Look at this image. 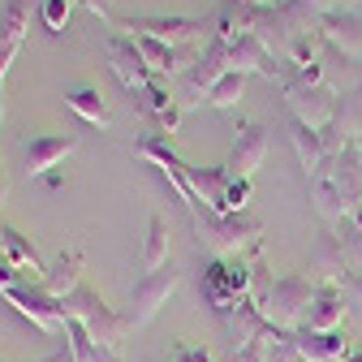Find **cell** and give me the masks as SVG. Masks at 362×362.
I'll return each instance as SVG.
<instances>
[{"instance_id": "5b68a950", "label": "cell", "mask_w": 362, "mask_h": 362, "mask_svg": "<svg viewBox=\"0 0 362 362\" xmlns=\"http://www.w3.org/2000/svg\"><path fill=\"white\" fill-rule=\"evenodd\" d=\"M117 30L125 35H151L160 43H173V48H181V43H194L203 39V30H211V22L203 18H186V13H143V18H112Z\"/></svg>"}, {"instance_id": "e0dca14e", "label": "cell", "mask_w": 362, "mask_h": 362, "mask_svg": "<svg viewBox=\"0 0 362 362\" xmlns=\"http://www.w3.org/2000/svg\"><path fill=\"white\" fill-rule=\"evenodd\" d=\"M289 341H293L298 362H341L349 354V341H345L341 328H332V332H293Z\"/></svg>"}, {"instance_id": "f546056e", "label": "cell", "mask_w": 362, "mask_h": 362, "mask_svg": "<svg viewBox=\"0 0 362 362\" xmlns=\"http://www.w3.org/2000/svg\"><path fill=\"white\" fill-rule=\"evenodd\" d=\"M39 362H74V358H69V349H57V354H48V358H39Z\"/></svg>"}, {"instance_id": "8992f818", "label": "cell", "mask_w": 362, "mask_h": 362, "mask_svg": "<svg viewBox=\"0 0 362 362\" xmlns=\"http://www.w3.org/2000/svg\"><path fill=\"white\" fill-rule=\"evenodd\" d=\"M224 74H229V43L211 39L207 48L199 52V61L190 65V74H186V86H181V95H177L181 112L203 108V104H207V95H211V86H216Z\"/></svg>"}, {"instance_id": "603a6c76", "label": "cell", "mask_w": 362, "mask_h": 362, "mask_svg": "<svg viewBox=\"0 0 362 362\" xmlns=\"http://www.w3.org/2000/svg\"><path fill=\"white\" fill-rule=\"evenodd\" d=\"M168 263V220L156 211L147 220V242H143V272H160Z\"/></svg>"}, {"instance_id": "4fadbf2b", "label": "cell", "mask_w": 362, "mask_h": 362, "mask_svg": "<svg viewBox=\"0 0 362 362\" xmlns=\"http://www.w3.org/2000/svg\"><path fill=\"white\" fill-rule=\"evenodd\" d=\"M78 151L74 134H39V139L26 143V173L30 177H48L57 164H65V156Z\"/></svg>"}, {"instance_id": "1f68e13d", "label": "cell", "mask_w": 362, "mask_h": 362, "mask_svg": "<svg viewBox=\"0 0 362 362\" xmlns=\"http://www.w3.org/2000/svg\"><path fill=\"white\" fill-rule=\"evenodd\" d=\"M224 5H259V0H224Z\"/></svg>"}, {"instance_id": "83f0119b", "label": "cell", "mask_w": 362, "mask_h": 362, "mask_svg": "<svg viewBox=\"0 0 362 362\" xmlns=\"http://www.w3.org/2000/svg\"><path fill=\"white\" fill-rule=\"evenodd\" d=\"M82 5L95 13V18H104V22H112V13H108V0H82Z\"/></svg>"}, {"instance_id": "ac0fdd59", "label": "cell", "mask_w": 362, "mask_h": 362, "mask_svg": "<svg viewBox=\"0 0 362 362\" xmlns=\"http://www.w3.org/2000/svg\"><path fill=\"white\" fill-rule=\"evenodd\" d=\"M289 139H293V151H298L302 168H306L310 177H320V173H324V164L332 160V156H328V143H324V129L293 121V125H289Z\"/></svg>"}, {"instance_id": "5bb4252c", "label": "cell", "mask_w": 362, "mask_h": 362, "mask_svg": "<svg viewBox=\"0 0 362 362\" xmlns=\"http://www.w3.org/2000/svg\"><path fill=\"white\" fill-rule=\"evenodd\" d=\"M263 156H267V134H263V125H255V121H242L238 125V139H233V156H229V168L233 177H255V168L263 164Z\"/></svg>"}, {"instance_id": "484cf974", "label": "cell", "mask_w": 362, "mask_h": 362, "mask_svg": "<svg viewBox=\"0 0 362 362\" xmlns=\"http://www.w3.org/2000/svg\"><path fill=\"white\" fill-rule=\"evenodd\" d=\"M18 285H26V276H22V272H18L5 255H0V298H5L9 289H18ZM30 285H35V281H30Z\"/></svg>"}, {"instance_id": "f1b7e54d", "label": "cell", "mask_w": 362, "mask_h": 362, "mask_svg": "<svg viewBox=\"0 0 362 362\" xmlns=\"http://www.w3.org/2000/svg\"><path fill=\"white\" fill-rule=\"evenodd\" d=\"M345 285H349V302H354V306H362V276L354 272V276H349Z\"/></svg>"}, {"instance_id": "ba28073f", "label": "cell", "mask_w": 362, "mask_h": 362, "mask_svg": "<svg viewBox=\"0 0 362 362\" xmlns=\"http://www.w3.org/2000/svg\"><path fill=\"white\" fill-rule=\"evenodd\" d=\"M5 302L22 315V320H30L39 332H61L65 328V310H61V298H52L43 285H18L5 293Z\"/></svg>"}, {"instance_id": "4316f807", "label": "cell", "mask_w": 362, "mask_h": 362, "mask_svg": "<svg viewBox=\"0 0 362 362\" xmlns=\"http://www.w3.org/2000/svg\"><path fill=\"white\" fill-rule=\"evenodd\" d=\"M168 362H211V354L207 349H194V345H177Z\"/></svg>"}, {"instance_id": "6da1fadb", "label": "cell", "mask_w": 362, "mask_h": 362, "mask_svg": "<svg viewBox=\"0 0 362 362\" xmlns=\"http://www.w3.org/2000/svg\"><path fill=\"white\" fill-rule=\"evenodd\" d=\"M194 238L216 255V259H238L242 250H259L263 224L242 211V216H220V211H203L194 216Z\"/></svg>"}, {"instance_id": "52a82bcc", "label": "cell", "mask_w": 362, "mask_h": 362, "mask_svg": "<svg viewBox=\"0 0 362 362\" xmlns=\"http://www.w3.org/2000/svg\"><path fill=\"white\" fill-rule=\"evenodd\" d=\"M246 285H250V267H246L242 259H216V263L203 272V293H207L211 310H220V315H229V310L242 302Z\"/></svg>"}, {"instance_id": "7a4b0ae2", "label": "cell", "mask_w": 362, "mask_h": 362, "mask_svg": "<svg viewBox=\"0 0 362 362\" xmlns=\"http://www.w3.org/2000/svg\"><path fill=\"white\" fill-rule=\"evenodd\" d=\"M61 310H65V320H74V324L86 328L90 341H100V345H108V349H117V345L125 341V332H129L125 315H117L90 285H78V289L61 302Z\"/></svg>"}, {"instance_id": "4dcf8cb0", "label": "cell", "mask_w": 362, "mask_h": 362, "mask_svg": "<svg viewBox=\"0 0 362 362\" xmlns=\"http://www.w3.org/2000/svg\"><path fill=\"white\" fill-rule=\"evenodd\" d=\"M0 121H5V82H0Z\"/></svg>"}, {"instance_id": "30bf717a", "label": "cell", "mask_w": 362, "mask_h": 362, "mask_svg": "<svg viewBox=\"0 0 362 362\" xmlns=\"http://www.w3.org/2000/svg\"><path fill=\"white\" fill-rule=\"evenodd\" d=\"M285 100L293 108V117L302 125H315V129H324L337 112V95L324 86V82H302V78H289L285 82Z\"/></svg>"}, {"instance_id": "2e32d148", "label": "cell", "mask_w": 362, "mask_h": 362, "mask_svg": "<svg viewBox=\"0 0 362 362\" xmlns=\"http://www.w3.org/2000/svg\"><path fill=\"white\" fill-rule=\"evenodd\" d=\"M320 35L332 43V48H341L345 57L362 61V13H349V9H332L320 18Z\"/></svg>"}, {"instance_id": "277c9868", "label": "cell", "mask_w": 362, "mask_h": 362, "mask_svg": "<svg viewBox=\"0 0 362 362\" xmlns=\"http://www.w3.org/2000/svg\"><path fill=\"white\" fill-rule=\"evenodd\" d=\"M177 289H181V272H177L173 263H164L160 272H147V276L134 285L129 306H125V324H129V332H134V328H147L156 315H160V306H164Z\"/></svg>"}, {"instance_id": "3957f363", "label": "cell", "mask_w": 362, "mask_h": 362, "mask_svg": "<svg viewBox=\"0 0 362 362\" xmlns=\"http://www.w3.org/2000/svg\"><path fill=\"white\" fill-rule=\"evenodd\" d=\"M315 285L306 276H281V281H272L255 306H259V320L272 324L276 332H298L302 328V315H306V302H310Z\"/></svg>"}, {"instance_id": "7402d4cb", "label": "cell", "mask_w": 362, "mask_h": 362, "mask_svg": "<svg viewBox=\"0 0 362 362\" xmlns=\"http://www.w3.org/2000/svg\"><path fill=\"white\" fill-rule=\"evenodd\" d=\"M129 39L139 43V52H143V61H147V69H151L156 78H168L173 69H181V57H177L173 43H160V39H151V35H129Z\"/></svg>"}, {"instance_id": "d4e9b609", "label": "cell", "mask_w": 362, "mask_h": 362, "mask_svg": "<svg viewBox=\"0 0 362 362\" xmlns=\"http://www.w3.org/2000/svg\"><path fill=\"white\" fill-rule=\"evenodd\" d=\"M69 9H74V0H43V5H39V18H43V26H48V35H61L65 30Z\"/></svg>"}, {"instance_id": "44dd1931", "label": "cell", "mask_w": 362, "mask_h": 362, "mask_svg": "<svg viewBox=\"0 0 362 362\" xmlns=\"http://www.w3.org/2000/svg\"><path fill=\"white\" fill-rule=\"evenodd\" d=\"M65 108L78 112L90 125H112V112H108V104H104V95L95 86H69L65 90Z\"/></svg>"}, {"instance_id": "ffe728a7", "label": "cell", "mask_w": 362, "mask_h": 362, "mask_svg": "<svg viewBox=\"0 0 362 362\" xmlns=\"http://www.w3.org/2000/svg\"><path fill=\"white\" fill-rule=\"evenodd\" d=\"M65 349H69L74 362H121L117 349H108V345H100V341H90L86 328L74 324V320H65Z\"/></svg>"}, {"instance_id": "9c48e42d", "label": "cell", "mask_w": 362, "mask_h": 362, "mask_svg": "<svg viewBox=\"0 0 362 362\" xmlns=\"http://www.w3.org/2000/svg\"><path fill=\"white\" fill-rule=\"evenodd\" d=\"M104 52H108V69L117 74V82L129 90H143V86H151V69H147V61H143V52H139V43H134L125 30H108V43H104Z\"/></svg>"}, {"instance_id": "8fae6325", "label": "cell", "mask_w": 362, "mask_h": 362, "mask_svg": "<svg viewBox=\"0 0 362 362\" xmlns=\"http://www.w3.org/2000/svg\"><path fill=\"white\" fill-rule=\"evenodd\" d=\"M129 104L139 108V117L151 125V134H164V139H173V134H177V125H181V104H177V95H168L160 82L134 90Z\"/></svg>"}, {"instance_id": "7c38bea8", "label": "cell", "mask_w": 362, "mask_h": 362, "mask_svg": "<svg viewBox=\"0 0 362 362\" xmlns=\"http://www.w3.org/2000/svg\"><path fill=\"white\" fill-rule=\"evenodd\" d=\"M341 320H345V293H341V285L324 281V285H315L298 332H332V328H341Z\"/></svg>"}, {"instance_id": "cb8c5ba5", "label": "cell", "mask_w": 362, "mask_h": 362, "mask_svg": "<svg viewBox=\"0 0 362 362\" xmlns=\"http://www.w3.org/2000/svg\"><path fill=\"white\" fill-rule=\"evenodd\" d=\"M242 90H246V74H224L216 86H211V95H207V104L203 108H238V100H242Z\"/></svg>"}, {"instance_id": "9a60e30c", "label": "cell", "mask_w": 362, "mask_h": 362, "mask_svg": "<svg viewBox=\"0 0 362 362\" xmlns=\"http://www.w3.org/2000/svg\"><path fill=\"white\" fill-rule=\"evenodd\" d=\"M0 255H5L26 281H35V285H43V276H48V267H43V259H39V250H35V242L26 238V233H18L13 224H5L0 220Z\"/></svg>"}, {"instance_id": "d6986e66", "label": "cell", "mask_w": 362, "mask_h": 362, "mask_svg": "<svg viewBox=\"0 0 362 362\" xmlns=\"http://www.w3.org/2000/svg\"><path fill=\"white\" fill-rule=\"evenodd\" d=\"M82 267H86V259H82V250H65L52 267H48V276H43V289H48L52 298H69L78 285H82Z\"/></svg>"}]
</instances>
